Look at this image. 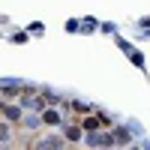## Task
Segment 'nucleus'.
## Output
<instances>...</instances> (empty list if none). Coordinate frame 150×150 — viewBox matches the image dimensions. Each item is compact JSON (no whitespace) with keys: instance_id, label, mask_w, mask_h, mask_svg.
<instances>
[{"instance_id":"obj_1","label":"nucleus","mask_w":150,"mask_h":150,"mask_svg":"<svg viewBox=\"0 0 150 150\" xmlns=\"http://www.w3.org/2000/svg\"><path fill=\"white\" fill-rule=\"evenodd\" d=\"M39 150H60V141H42Z\"/></svg>"}]
</instances>
